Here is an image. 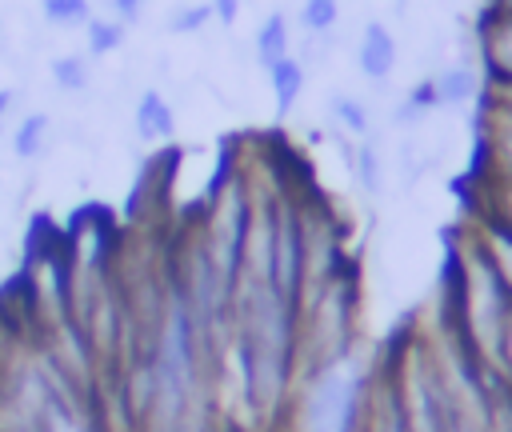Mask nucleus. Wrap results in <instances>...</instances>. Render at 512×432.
Returning <instances> with one entry per match:
<instances>
[{"label":"nucleus","instance_id":"1","mask_svg":"<svg viewBox=\"0 0 512 432\" xmlns=\"http://www.w3.org/2000/svg\"><path fill=\"white\" fill-rule=\"evenodd\" d=\"M376 392V364L360 344L328 364L304 368L276 432H364Z\"/></svg>","mask_w":512,"mask_h":432},{"label":"nucleus","instance_id":"2","mask_svg":"<svg viewBox=\"0 0 512 432\" xmlns=\"http://www.w3.org/2000/svg\"><path fill=\"white\" fill-rule=\"evenodd\" d=\"M356 316H360V272L348 260L336 276L312 288L300 300V372L328 364L356 348Z\"/></svg>","mask_w":512,"mask_h":432},{"label":"nucleus","instance_id":"3","mask_svg":"<svg viewBox=\"0 0 512 432\" xmlns=\"http://www.w3.org/2000/svg\"><path fill=\"white\" fill-rule=\"evenodd\" d=\"M268 284L292 304L304 300V208H300L296 196H284V192H280V208H276Z\"/></svg>","mask_w":512,"mask_h":432},{"label":"nucleus","instance_id":"4","mask_svg":"<svg viewBox=\"0 0 512 432\" xmlns=\"http://www.w3.org/2000/svg\"><path fill=\"white\" fill-rule=\"evenodd\" d=\"M356 68L372 84H384L396 72V36L388 32L384 20H368L364 24L360 44H356Z\"/></svg>","mask_w":512,"mask_h":432},{"label":"nucleus","instance_id":"5","mask_svg":"<svg viewBox=\"0 0 512 432\" xmlns=\"http://www.w3.org/2000/svg\"><path fill=\"white\" fill-rule=\"evenodd\" d=\"M132 128L144 144H164L172 140L176 132V116H172V104L160 96V88H144L140 100H136V112H132Z\"/></svg>","mask_w":512,"mask_h":432},{"label":"nucleus","instance_id":"6","mask_svg":"<svg viewBox=\"0 0 512 432\" xmlns=\"http://www.w3.org/2000/svg\"><path fill=\"white\" fill-rule=\"evenodd\" d=\"M476 236H480L488 260L496 264V272H500V280H504V288L512 296V220L488 208L480 216V224H476Z\"/></svg>","mask_w":512,"mask_h":432},{"label":"nucleus","instance_id":"7","mask_svg":"<svg viewBox=\"0 0 512 432\" xmlns=\"http://www.w3.org/2000/svg\"><path fill=\"white\" fill-rule=\"evenodd\" d=\"M344 160H348L352 180L360 184V192H368V196L384 192V152H380L376 136H368V140H348L344 136Z\"/></svg>","mask_w":512,"mask_h":432},{"label":"nucleus","instance_id":"8","mask_svg":"<svg viewBox=\"0 0 512 432\" xmlns=\"http://www.w3.org/2000/svg\"><path fill=\"white\" fill-rule=\"evenodd\" d=\"M40 432H108V424H104L100 412H92V404L52 396V404L40 420Z\"/></svg>","mask_w":512,"mask_h":432},{"label":"nucleus","instance_id":"9","mask_svg":"<svg viewBox=\"0 0 512 432\" xmlns=\"http://www.w3.org/2000/svg\"><path fill=\"white\" fill-rule=\"evenodd\" d=\"M436 96H440V108H460V104H468V100H476L480 96V72L472 68V64H448V68H440L436 76Z\"/></svg>","mask_w":512,"mask_h":432},{"label":"nucleus","instance_id":"10","mask_svg":"<svg viewBox=\"0 0 512 432\" xmlns=\"http://www.w3.org/2000/svg\"><path fill=\"white\" fill-rule=\"evenodd\" d=\"M268 80H272L276 120H284V116H288V112L296 108L300 92H304V64H300L296 56H284V60H276V64L268 68Z\"/></svg>","mask_w":512,"mask_h":432},{"label":"nucleus","instance_id":"11","mask_svg":"<svg viewBox=\"0 0 512 432\" xmlns=\"http://www.w3.org/2000/svg\"><path fill=\"white\" fill-rule=\"evenodd\" d=\"M328 108H332L336 128H340L348 140H368V136H372V112H368L364 100H356V96H348V92H336V96L328 100Z\"/></svg>","mask_w":512,"mask_h":432},{"label":"nucleus","instance_id":"12","mask_svg":"<svg viewBox=\"0 0 512 432\" xmlns=\"http://www.w3.org/2000/svg\"><path fill=\"white\" fill-rule=\"evenodd\" d=\"M284 56H292L288 52V20H284V12H272L260 28H256V64L268 72L276 60H284Z\"/></svg>","mask_w":512,"mask_h":432},{"label":"nucleus","instance_id":"13","mask_svg":"<svg viewBox=\"0 0 512 432\" xmlns=\"http://www.w3.org/2000/svg\"><path fill=\"white\" fill-rule=\"evenodd\" d=\"M48 132H52V120H48L44 112H28V116L16 124V132H12V152H16V160H36V156H44Z\"/></svg>","mask_w":512,"mask_h":432},{"label":"nucleus","instance_id":"14","mask_svg":"<svg viewBox=\"0 0 512 432\" xmlns=\"http://www.w3.org/2000/svg\"><path fill=\"white\" fill-rule=\"evenodd\" d=\"M84 36H88V56H108V52H116V48L124 44L128 28H124L120 20H104V16H92V20L84 24Z\"/></svg>","mask_w":512,"mask_h":432},{"label":"nucleus","instance_id":"15","mask_svg":"<svg viewBox=\"0 0 512 432\" xmlns=\"http://www.w3.org/2000/svg\"><path fill=\"white\" fill-rule=\"evenodd\" d=\"M52 80L60 92H84L88 80H92V68H88V56L80 52H68V56H56L52 60Z\"/></svg>","mask_w":512,"mask_h":432},{"label":"nucleus","instance_id":"16","mask_svg":"<svg viewBox=\"0 0 512 432\" xmlns=\"http://www.w3.org/2000/svg\"><path fill=\"white\" fill-rule=\"evenodd\" d=\"M340 20V0H304L300 8V24L308 36H328Z\"/></svg>","mask_w":512,"mask_h":432},{"label":"nucleus","instance_id":"17","mask_svg":"<svg viewBox=\"0 0 512 432\" xmlns=\"http://www.w3.org/2000/svg\"><path fill=\"white\" fill-rule=\"evenodd\" d=\"M40 12L56 28H76V24H88L92 20L88 0H40Z\"/></svg>","mask_w":512,"mask_h":432},{"label":"nucleus","instance_id":"18","mask_svg":"<svg viewBox=\"0 0 512 432\" xmlns=\"http://www.w3.org/2000/svg\"><path fill=\"white\" fill-rule=\"evenodd\" d=\"M208 20H212V4H188V8H176V12H172L168 32L188 36V32H200Z\"/></svg>","mask_w":512,"mask_h":432},{"label":"nucleus","instance_id":"19","mask_svg":"<svg viewBox=\"0 0 512 432\" xmlns=\"http://www.w3.org/2000/svg\"><path fill=\"white\" fill-rule=\"evenodd\" d=\"M496 376H500V384L508 388V396H512V328H508V336H504V348H500V364H496Z\"/></svg>","mask_w":512,"mask_h":432},{"label":"nucleus","instance_id":"20","mask_svg":"<svg viewBox=\"0 0 512 432\" xmlns=\"http://www.w3.org/2000/svg\"><path fill=\"white\" fill-rule=\"evenodd\" d=\"M112 4V12H116V20L128 28V24H136L140 20V8H144V0H108Z\"/></svg>","mask_w":512,"mask_h":432},{"label":"nucleus","instance_id":"21","mask_svg":"<svg viewBox=\"0 0 512 432\" xmlns=\"http://www.w3.org/2000/svg\"><path fill=\"white\" fill-rule=\"evenodd\" d=\"M236 16H240V0H212V20H220L228 28V24H236Z\"/></svg>","mask_w":512,"mask_h":432},{"label":"nucleus","instance_id":"22","mask_svg":"<svg viewBox=\"0 0 512 432\" xmlns=\"http://www.w3.org/2000/svg\"><path fill=\"white\" fill-rule=\"evenodd\" d=\"M12 104H16V88H0V132H4V120H8Z\"/></svg>","mask_w":512,"mask_h":432},{"label":"nucleus","instance_id":"23","mask_svg":"<svg viewBox=\"0 0 512 432\" xmlns=\"http://www.w3.org/2000/svg\"><path fill=\"white\" fill-rule=\"evenodd\" d=\"M448 432H492V428H484V424H468V420H452Z\"/></svg>","mask_w":512,"mask_h":432}]
</instances>
